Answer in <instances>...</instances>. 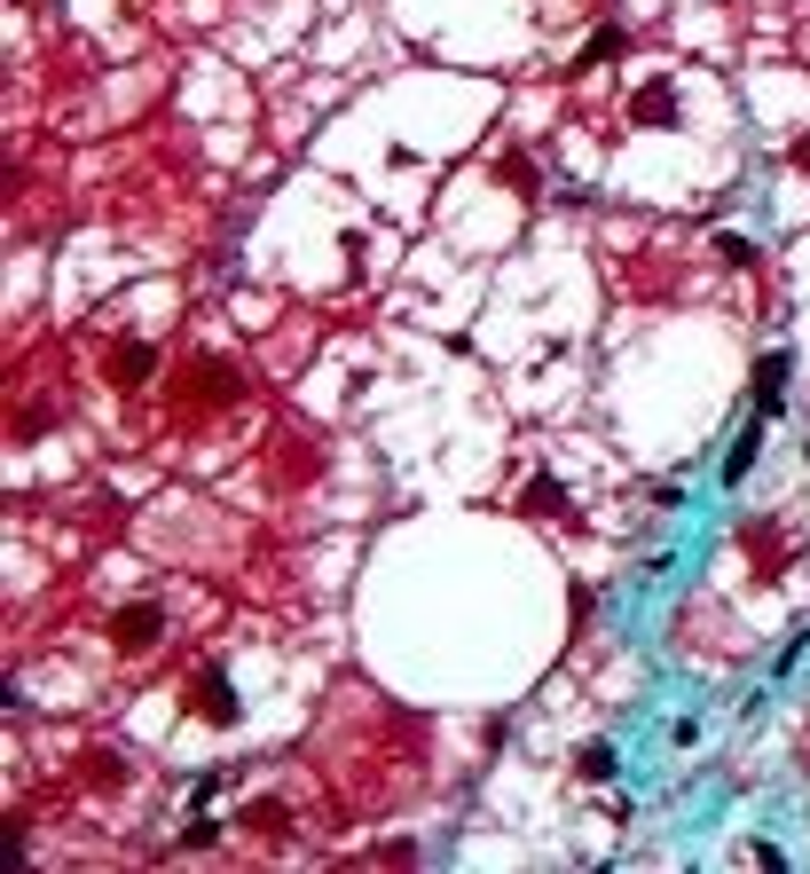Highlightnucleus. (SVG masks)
<instances>
[{
	"label": "nucleus",
	"mask_w": 810,
	"mask_h": 874,
	"mask_svg": "<svg viewBox=\"0 0 810 874\" xmlns=\"http://www.w3.org/2000/svg\"><path fill=\"white\" fill-rule=\"evenodd\" d=\"M763 426H771V418L756 410V426H748V433H739V442L724 450V481H732V489H739V481H748V473H756V450H763Z\"/></svg>",
	"instance_id": "obj_1"
},
{
	"label": "nucleus",
	"mask_w": 810,
	"mask_h": 874,
	"mask_svg": "<svg viewBox=\"0 0 810 874\" xmlns=\"http://www.w3.org/2000/svg\"><path fill=\"white\" fill-rule=\"evenodd\" d=\"M780 394H787V355H763L756 362V410L780 418Z\"/></svg>",
	"instance_id": "obj_2"
},
{
	"label": "nucleus",
	"mask_w": 810,
	"mask_h": 874,
	"mask_svg": "<svg viewBox=\"0 0 810 874\" xmlns=\"http://www.w3.org/2000/svg\"><path fill=\"white\" fill-rule=\"evenodd\" d=\"M111 630H119V647H150V630H158V607H126Z\"/></svg>",
	"instance_id": "obj_3"
},
{
	"label": "nucleus",
	"mask_w": 810,
	"mask_h": 874,
	"mask_svg": "<svg viewBox=\"0 0 810 874\" xmlns=\"http://www.w3.org/2000/svg\"><path fill=\"white\" fill-rule=\"evenodd\" d=\"M614 741H583V756H575V772H583V780H614Z\"/></svg>",
	"instance_id": "obj_4"
},
{
	"label": "nucleus",
	"mask_w": 810,
	"mask_h": 874,
	"mask_svg": "<svg viewBox=\"0 0 810 874\" xmlns=\"http://www.w3.org/2000/svg\"><path fill=\"white\" fill-rule=\"evenodd\" d=\"M606 56H622V32H614V24H606V32H598V40H590V48L575 56V72H598V63H606Z\"/></svg>",
	"instance_id": "obj_5"
},
{
	"label": "nucleus",
	"mask_w": 810,
	"mask_h": 874,
	"mask_svg": "<svg viewBox=\"0 0 810 874\" xmlns=\"http://www.w3.org/2000/svg\"><path fill=\"white\" fill-rule=\"evenodd\" d=\"M716 260H724V268H748L756 245H748V237H716Z\"/></svg>",
	"instance_id": "obj_6"
},
{
	"label": "nucleus",
	"mask_w": 810,
	"mask_h": 874,
	"mask_svg": "<svg viewBox=\"0 0 810 874\" xmlns=\"http://www.w3.org/2000/svg\"><path fill=\"white\" fill-rule=\"evenodd\" d=\"M787 158H795V165H810V143H795V150H787Z\"/></svg>",
	"instance_id": "obj_7"
}]
</instances>
